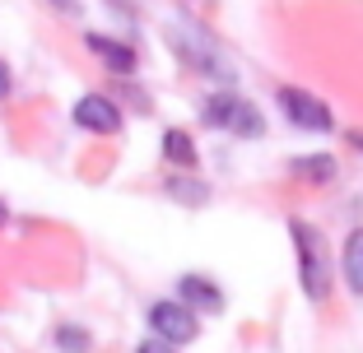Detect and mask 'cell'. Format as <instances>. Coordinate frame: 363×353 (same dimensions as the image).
Masks as SVG:
<instances>
[{"mask_svg": "<svg viewBox=\"0 0 363 353\" xmlns=\"http://www.w3.org/2000/svg\"><path fill=\"white\" fill-rule=\"evenodd\" d=\"M201 121H205V126H214V130H233V135H247V139H257L261 130H266L261 112L252 108L247 98H238V93H214V98H205Z\"/></svg>", "mask_w": 363, "mask_h": 353, "instance_id": "obj_1", "label": "cell"}, {"mask_svg": "<svg viewBox=\"0 0 363 353\" xmlns=\"http://www.w3.org/2000/svg\"><path fill=\"white\" fill-rule=\"evenodd\" d=\"M168 42H172V52H177L186 65H191V70H210V75H224V65H219V56H214L210 37H205L196 23H172V28H168Z\"/></svg>", "mask_w": 363, "mask_h": 353, "instance_id": "obj_2", "label": "cell"}, {"mask_svg": "<svg viewBox=\"0 0 363 353\" xmlns=\"http://www.w3.org/2000/svg\"><path fill=\"white\" fill-rule=\"evenodd\" d=\"M150 325L163 344H191L196 340V311L186 302H154Z\"/></svg>", "mask_w": 363, "mask_h": 353, "instance_id": "obj_3", "label": "cell"}, {"mask_svg": "<svg viewBox=\"0 0 363 353\" xmlns=\"http://www.w3.org/2000/svg\"><path fill=\"white\" fill-rule=\"evenodd\" d=\"M294 237L303 246V289H308V298L321 302L326 298V284H331V270H326V256H321V237L303 224H294Z\"/></svg>", "mask_w": 363, "mask_h": 353, "instance_id": "obj_4", "label": "cell"}, {"mask_svg": "<svg viewBox=\"0 0 363 353\" xmlns=\"http://www.w3.org/2000/svg\"><path fill=\"white\" fill-rule=\"evenodd\" d=\"M279 108H284V117L294 121V126H303V130H331V112L321 108L312 93H303V88H279Z\"/></svg>", "mask_w": 363, "mask_h": 353, "instance_id": "obj_5", "label": "cell"}, {"mask_svg": "<svg viewBox=\"0 0 363 353\" xmlns=\"http://www.w3.org/2000/svg\"><path fill=\"white\" fill-rule=\"evenodd\" d=\"M75 126L98 130V135H112V130H121V112L112 108L103 93H84L75 103Z\"/></svg>", "mask_w": 363, "mask_h": 353, "instance_id": "obj_6", "label": "cell"}, {"mask_svg": "<svg viewBox=\"0 0 363 353\" xmlns=\"http://www.w3.org/2000/svg\"><path fill=\"white\" fill-rule=\"evenodd\" d=\"M177 289H182V302H186V307H205V311H219V307H224V293L214 289L210 279H201V274H186Z\"/></svg>", "mask_w": 363, "mask_h": 353, "instance_id": "obj_7", "label": "cell"}, {"mask_svg": "<svg viewBox=\"0 0 363 353\" xmlns=\"http://www.w3.org/2000/svg\"><path fill=\"white\" fill-rule=\"evenodd\" d=\"M340 265H345V284H350V293H354V298H363V228H354V233L345 237Z\"/></svg>", "mask_w": 363, "mask_h": 353, "instance_id": "obj_8", "label": "cell"}, {"mask_svg": "<svg viewBox=\"0 0 363 353\" xmlns=\"http://www.w3.org/2000/svg\"><path fill=\"white\" fill-rule=\"evenodd\" d=\"M89 52H98L107 61V70H117V75H130L135 70V52L121 42H107V37H89Z\"/></svg>", "mask_w": 363, "mask_h": 353, "instance_id": "obj_9", "label": "cell"}, {"mask_svg": "<svg viewBox=\"0 0 363 353\" xmlns=\"http://www.w3.org/2000/svg\"><path fill=\"white\" fill-rule=\"evenodd\" d=\"M163 154H168L172 163H196V144H191L186 130H168V135H163Z\"/></svg>", "mask_w": 363, "mask_h": 353, "instance_id": "obj_10", "label": "cell"}, {"mask_svg": "<svg viewBox=\"0 0 363 353\" xmlns=\"http://www.w3.org/2000/svg\"><path fill=\"white\" fill-rule=\"evenodd\" d=\"M294 172H308V182H331V177H335V158H326V154H317V158H298Z\"/></svg>", "mask_w": 363, "mask_h": 353, "instance_id": "obj_11", "label": "cell"}, {"mask_svg": "<svg viewBox=\"0 0 363 353\" xmlns=\"http://www.w3.org/2000/svg\"><path fill=\"white\" fill-rule=\"evenodd\" d=\"M61 349L65 353H84V335L79 330H61Z\"/></svg>", "mask_w": 363, "mask_h": 353, "instance_id": "obj_12", "label": "cell"}, {"mask_svg": "<svg viewBox=\"0 0 363 353\" xmlns=\"http://www.w3.org/2000/svg\"><path fill=\"white\" fill-rule=\"evenodd\" d=\"M140 353H172V344H163V340H145V344H140Z\"/></svg>", "mask_w": 363, "mask_h": 353, "instance_id": "obj_13", "label": "cell"}, {"mask_svg": "<svg viewBox=\"0 0 363 353\" xmlns=\"http://www.w3.org/2000/svg\"><path fill=\"white\" fill-rule=\"evenodd\" d=\"M10 93V70H5V65H0V98Z\"/></svg>", "mask_w": 363, "mask_h": 353, "instance_id": "obj_14", "label": "cell"}, {"mask_svg": "<svg viewBox=\"0 0 363 353\" xmlns=\"http://www.w3.org/2000/svg\"><path fill=\"white\" fill-rule=\"evenodd\" d=\"M0 224H5V204H0Z\"/></svg>", "mask_w": 363, "mask_h": 353, "instance_id": "obj_15", "label": "cell"}]
</instances>
